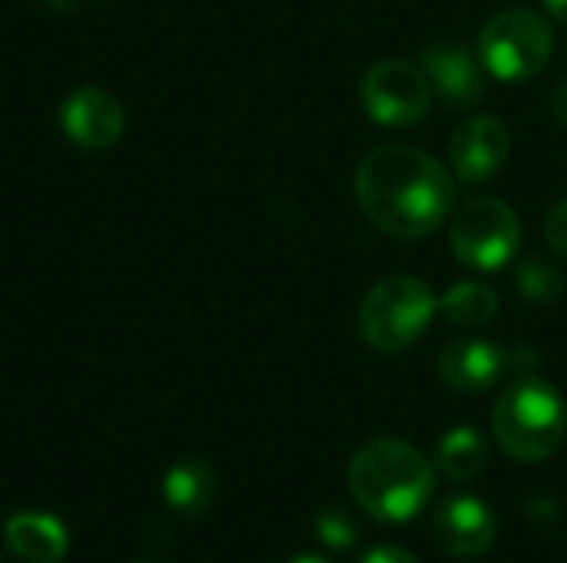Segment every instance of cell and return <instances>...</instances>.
Here are the masks:
<instances>
[{"instance_id": "cell-14", "label": "cell", "mask_w": 567, "mask_h": 563, "mask_svg": "<svg viewBox=\"0 0 567 563\" xmlns=\"http://www.w3.org/2000/svg\"><path fill=\"white\" fill-rule=\"evenodd\" d=\"M163 498L173 511L199 518L216 498V471L199 458L176 461L163 478Z\"/></svg>"}, {"instance_id": "cell-21", "label": "cell", "mask_w": 567, "mask_h": 563, "mask_svg": "<svg viewBox=\"0 0 567 563\" xmlns=\"http://www.w3.org/2000/svg\"><path fill=\"white\" fill-rule=\"evenodd\" d=\"M548 110H551V116H555L558 123H567V80H561V83L551 90V96H548Z\"/></svg>"}, {"instance_id": "cell-16", "label": "cell", "mask_w": 567, "mask_h": 563, "mask_svg": "<svg viewBox=\"0 0 567 563\" xmlns=\"http://www.w3.org/2000/svg\"><path fill=\"white\" fill-rule=\"evenodd\" d=\"M439 309L449 315L452 325L478 329V325H488L498 315V292L482 285V282H455L442 295Z\"/></svg>"}, {"instance_id": "cell-3", "label": "cell", "mask_w": 567, "mask_h": 563, "mask_svg": "<svg viewBox=\"0 0 567 563\" xmlns=\"http://www.w3.org/2000/svg\"><path fill=\"white\" fill-rule=\"evenodd\" d=\"M492 428L505 455L535 465L551 458L567 438V405L538 375L515 378L495 405Z\"/></svg>"}, {"instance_id": "cell-19", "label": "cell", "mask_w": 567, "mask_h": 563, "mask_svg": "<svg viewBox=\"0 0 567 563\" xmlns=\"http://www.w3.org/2000/svg\"><path fill=\"white\" fill-rule=\"evenodd\" d=\"M545 239H548V246L567 262V199L558 202L548 212V219H545Z\"/></svg>"}, {"instance_id": "cell-7", "label": "cell", "mask_w": 567, "mask_h": 563, "mask_svg": "<svg viewBox=\"0 0 567 563\" xmlns=\"http://www.w3.org/2000/svg\"><path fill=\"white\" fill-rule=\"evenodd\" d=\"M359 93L365 113L382 126H415L432 106V83L425 70L402 56L372 63Z\"/></svg>"}, {"instance_id": "cell-8", "label": "cell", "mask_w": 567, "mask_h": 563, "mask_svg": "<svg viewBox=\"0 0 567 563\" xmlns=\"http://www.w3.org/2000/svg\"><path fill=\"white\" fill-rule=\"evenodd\" d=\"M422 70L432 83V93H439L449 106L472 110L485 96L488 70L478 56V50H468L455 40H435L422 50Z\"/></svg>"}, {"instance_id": "cell-25", "label": "cell", "mask_w": 567, "mask_h": 563, "mask_svg": "<svg viewBox=\"0 0 567 563\" xmlns=\"http://www.w3.org/2000/svg\"><path fill=\"white\" fill-rule=\"evenodd\" d=\"M140 563H146V561H140Z\"/></svg>"}, {"instance_id": "cell-5", "label": "cell", "mask_w": 567, "mask_h": 563, "mask_svg": "<svg viewBox=\"0 0 567 563\" xmlns=\"http://www.w3.org/2000/svg\"><path fill=\"white\" fill-rule=\"evenodd\" d=\"M555 50V33L542 13L512 7L495 13L478 37V56L498 83H528L538 76Z\"/></svg>"}, {"instance_id": "cell-4", "label": "cell", "mask_w": 567, "mask_h": 563, "mask_svg": "<svg viewBox=\"0 0 567 563\" xmlns=\"http://www.w3.org/2000/svg\"><path fill=\"white\" fill-rule=\"evenodd\" d=\"M439 302L415 275H389L375 282L359 305V332L369 348L395 355L415 345L432 325Z\"/></svg>"}, {"instance_id": "cell-15", "label": "cell", "mask_w": 567, "mask_h": 563, "mask_svg": "<svg viewBox=\"0 0 567 563\" xmlns=\"http://www.w3.org/2000/svg\"><path fill=\"white\" fill-rule=\"evenodd\" d=\"M435 468L449 481H475L488 468V441L482 431L462 425L442 435L435 448Z\"/></svg>"}, {"instance_id": "cell-24", "label": "cell", "mask_w": 567, "mask_h": 563, "mask_svg": "<svg viewBox=\"0 0 567 563\" xmlns=\"http://www.w3.org/2000/svg\"><path fill=\"white\" fill-rule=\"evenodd\" d=\"M289 563H329L326 557H316V554H306V557H292Z\"/></svg>"}, {"instance_id": "cell-2", "label": "cell", "mask_w": 567, "mask_h": 563, "mask_svg": "<svg viewBox=\"0 0 567 563\" xmlns=\"http://www.w3.org/2000/svg\"><path fill=\"white\" fill-rule=\"evenodd\" d=\"M349 491L369 518L402 524L432 501L435 468L409 441L375 438L349 461Z\"/></svg>"}, {"instance_id": "cell-6", "label": "cell", "mask_w": 567, "mask_h": 563, "mask_svg": "<svg viewBox=\"0 0 567 563\" xmlns=\"http://www.w3.org/2000/svg\"><path fill=\"white\" fill-rule=\"evenodd\" d=\"M522 246V222L502 199L478 196L452 219V252L475 272H502Z\"/></svg>"}, {"instance_id": "cell-9", "label": "cell", "mask_w": 567, "mask_h": 563, "mask_svg": "<svg viewBox=\"0 0 567 563\" xmlns=\"http://www.w3.org/2000/svg\"><path fill=\"white\" fill-rule=\"evenodd\" d=\"M452 169L462 183L478 186L485 179H492L495 173H502V166L512 156V133L498 116L478 113L468 116L455 136H452Z\"/></svg>"}, {"instance_id": "cell-10", "label": "cell", "mask_w": 567, "mask_h": 563, "mask_svg": "<svg viewBox=\"0 0 567 563\" xmlns=\"http://www.w3.org/2000/svg\"><path fill=\"white\" fill-rule=\"evenodd\" d=\"M60 126L70 143L80 149H110L126 126V113L120 100L100 86H83L66 96L60 110Z\"/></svg>"}, {"instance_id": "cell-22", "label": "cell", "mask_w": 567, "mask_h": 563, "mask_svg": "<svg viewBox=\"0 0 567 563\" xmlns=\"http://www.w3.org/2000/svg\"><path fill=\"white\" fill-rule=\"evenodd\" d=\"M545 10H548L555 20L567 23V0H545Z\"/></svg>"}, {"instance_id": "cell-23", "label": "cell", "mask_w": 567, "mask_h": 563, "mask_svg": "<svg viewBox=\"0 0 567 563\" xmlns=\"http://www.w3.org/2000/svg\"><path fill=\"white\" fill-rule=\"evenodd\" d=\"M40 3H47L53 10H76L80 7V0H40Z\"/></svg>"}, {"instance_id": "cell-12", "label": "cell", "mask_w": 567, "mask_h": 563, "mask_svg": "<svg viewBox=\"0 0 567 563\" xmlns=\"http://www.w3.org/2000/svg\"><path fill=\"white\" fill-rule=\"evenodd\" d=\"M508 352L485 338H462L442 348L439 375L458 392H485L508 372Z\"/></svg>"}, {"instance_id": "cell-1", "label": "cell", "mask_w": 567, "mask_h": 563, "mask_svg": "<svg viewBox=\"0 0 567 563\" xmlns=\"http://www.w3.org/2000/svg\"><path fill=\"white\" fill-rule=\"evenodd\" d=\"M355 202L372 226L395 239H425L455 209V176L415 146L372 149L352 179Z\"/></svg>"}, {"instance_id": "cell-11", "label": "cell", "mask_w": 567, "mask_h": 563, "mask_svg": "<svg viewBox=\"0 0 567 563\" xmlns=\"http://www.w3.org/2000/svg\"><path fill=\"white\" fill-rule=\"evenodd\" d=\"M432 534L452 557H482L495 544V514L475 494H452L435 508Z\"/></svg>"}, {"instance_id": "cell-20", "label": "cell", "mask_w": 567, "mask_h": 563, "mask_svg": "<svg viewBox=\"0 0 567 563\" xmlns=\"http://www.w3.org/2000/svg\"><path fill=\"white\" fill-rule=\"evenodd\" d=\"M359 563H419L409 551H402V548H395V544H379V548H372V551H365Z\"/></svg>"}, {"instance_id": "cell-17", "label": "cell", "mask_w": 567, "mask_h": 563, "mask_svg": "<svg viewBox=\"0 0 567 563\" xmlns=\"http://www.w3.org/2000/svg\"><path fill=\"white\" fill-rule=\"evenodd\" d=\"M515 282H518V292L535 305H555L565 292V275L551 262H538V259L525 262Z\"/></svg>"}, {"instance_id": "cell-18", "label": "cell", "mask_w": 567, "mask_h": 563, "mask_svg": "<svg viewBox=\"0 0 567 563\" xmlns=\"http://www.w3.org/2000/svg\"><path fill=\"white\" fill-rule=\"evenodd\" d=\"M316 534H319V541H322V544H329V548H336V551H349V548L359 541V528H355V521H352L346 511H339V508H329V511H322V514H319V521H316Z\"/></svg>"}, {"instance_id": "cell-13", "label": "cell", "mask_w": 567, "mask_h": 563, "mask_svg": "<svg viewBox=\"0 0 567 563\" xmlns=\"http://www.w3.org/2000/svg\"><path fill=\"white\" fill-rule=\"evenodd\" d=\"M3 541L23 563H60L70 551V531L43 511H20L7 521Z\"/></svg>"}]
</instances>
